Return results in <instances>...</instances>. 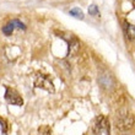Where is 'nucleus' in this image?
Segmentation results:
<instances>
[{
    "instance_id": "obj_2",
    "label": "nucleus",
    "mask_w": 135,
    "mask_h": 135,
    "mask_svg": "<svg viewBox=\"0 0 135 135\" xmlns=\"http://www.w3.org/2000/svg\"><path fill=\"white\" fill-rule=\"evenodd\" d=\"M92 132L95 135H109L110 133V125L109 122L104 115H98L95 119L92 125Z\"/></svg>"
},
{
    "instance_id": "obj_8",
    "label": "nucleus",
    "mask_w": 135,
    "mask_h": 135,
    "mask_svg": "<svg viewBox=\"0 0 135 135\" xmlns=\"http://www.w3.org/2000/svg\"><path fill=\"white\" fill-rule=\"evenodd\" d=\"M14 25H12V23H7L6 26H4L3 27V32H4V35H6V36H10L11 33H12V31H14Z\"/></svg>"
},
{
    "instance_id": "obj_5",
    "label": "nucleus",
    "mask_w": 135,
    "mask_h": 135,
    "mask_svg": "<svg viewBox=\"0 0 135 135\" xmlns=\"http://www.w3.org/2000/svg\"><path fill=\"white\" fill-rule=\"evenodd\" d=\"M112 80L113 79H112L110 74H103L100 75V78H98V82H100V85L103 89H109L112 86Z\"/></svg>"
},
{
    "instance_id": "obj_4",
    "label": "nucleus",
    "mask_w": 135,
    "mask_h": 135,
    "mask_svg": "<svg viewBox=\"0 0 135 135\" xmlns=\"http://www.w3.org/2000/svg\"><path fill=\"white\" fill-rule=\"evenodd\" d=\"M5 100L7 101V103L14 104V106H22V104H23V100H22V97L18 95V92L14 89H10V87H6Z\"/></svg>"
},
{
    "instance_id": "obj_3",
    "label": "nucleus",
    "mask_w": 135,
    "mask_h": 135,
    "mask_svg": "<svg viewBox=\"0 0 135 135\" xmlns=\"http://www.w3.org/2000/svg\"><path fill=\"white\" fill-rule=\"evenodd\" d=\"M35 86L36 87H39V89L46 90V91H48V92H50V93L54 92L53 81L49 79L48 75H44V74L38 75L35 80Z\"/></svg>"
},
{
    "instance_id": "obj_10",
    "label": "nucleus",
    "mask_w": 135,
    "mask_h": 135,
    "mask_svg": "<svg viewBox=\"0 0 135 135\" xmlns=\"http://www.w3.org/2000/svg\"><path fill=\"white\" fill-rule=\"evenodd\" d=\"M11 23L14 25V27H17V28H22V30L26 28V26L23 25L22 22L18 21V20H12V21H11Z\"/></svg>"
},
{
    "instance_id": "obj_7",
    "label": "nucleus",
    "mask_w": 135,
    "mask_h": 135,
    "mask_svg": "<svg viewBox=\"0 0 135 135\" xmlns=\"http://www.w3.org/2000/svg\"><path fill=\"white\" fill-rule=\"evenodd\" d=\"M70 15H71V16H74V17H76V18H80V20H82V18H84V12H82L79 7H74V9H71V10H70Z\"/></svg>"
},
{
    "instance_id": "obj_1",
    "label": "nucleus",
    "mask_w": 135,
    "mask_h": 135,
    "mask_svg": "<svg viewBox=\"0 0 135 135\" xmlns=\"http://www.w3.org/2000/svg\"><path fill=\"white\" fill-rule=\"evenodd\" d=\"M115 127L122 132H127L134 127V117L128 110H119L115 115Z\"/></svg>"
},
{
    "instance_id": "obj_11",
    "label": "nucleus",
    "mask_w": 135,
    "mask_h": 135,
    "mask_svg": "<svg viewBox=\"0 0 135 135\" xmlns=\"http://www.w3.org/2000/svg\"><path fill=\"white\" fill-rule=\"evenodd\" d=\"M129 1H130L132 4H134V5H135V0H129Z\"/></svg>"
},
{
    "instance_id": "obj_9",
    "label": "nucleus",
    "mask_w": 135,
    "mask_h": 135,
    "mask_svg": "<svg viewBox=\"0 0 135 135\" xmlns=\"http://www.w3.org/2000/svg\"><path fill=\"white\" fill-rule=\"evenodd\" d=\"M89 12L90 15H92V16H100V11H98V7L96 5H91L89 7Z\"/></svg>"
},
{
    "instance_id": "obj_6",
    "label": "nucleus",
    "mask_w": 135,
    "mask_h": 135,
    "mask_svg": "<svg viewBox=\"0 0 135 135\" xmlns=\"http://www.w3.org/2000/svg\"><path fill=\"white\" fill-rule=\"evenodd\" d=\"M124 28H125V32H127V36L129 37V39H133L135 41V25H132L129 23L128 21H124Z\"/></svg>"
}]
</instances>
